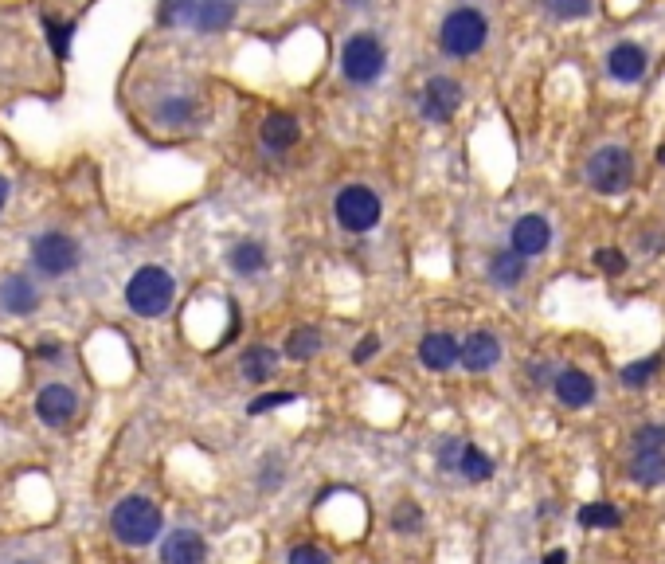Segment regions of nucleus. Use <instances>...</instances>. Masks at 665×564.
Here are the masks:
<instances>
[{"mask_svg": "<svg viewBox=\"0 0 665 564\" xmlns=\"http://www.w3.org/2000/svg\"><path fill=\"white\" fill-rule=\"evenodd\" d=\"M4 204H8V181L0 177V208H4Z\"/></svg>", "mask_w": 665, "mask_h": 564, "instance_id": "79ce46f5", "label": "nucleus"}, {"mask_svg": "<svg viewBox=\"0 0 665 564\" xmlns=\"http://www.w3.org/2000/svg\"><path fill=\"white\" fill-rule=\"evenodd\" d=\"M630 478L642 486L665 482V427H658V423L638 427L634 447H630Z\"/></svg>", "mask_w": 665, "mask_h": 564, "instance_id": "0eeeda50", "label": "nucleus"}, {"mask_svg": "<svg viewBox=\"0 0 665 564\" xmlns=\"http://www.w3.org/2000/svg\"><path fill=\"white\" fill-rule=\"evenodd\" d=\"M278 482H282V467H278V459H270V463H266V470L259 474V486H263V490H274Z\"/></svg>", "mask_w": 665, "mask_h": 564, "instance_id": "4c0bfd02", "label": "nucleus"}, {"mask_svg": "<svg viewBox=\"0 0 665 564\" xmlns=\"http://www.w3.org/2000/svg\"><path fill=\"white\" fill-rule=\"evenodd\" d=\"M646 71H650V51L642 44H634V40H622L607 51V75L622 83V87H634V83H642L646 79Z\"/></svg>", "mask_w": 665, "mask_h": 564, "instance_id": "9d476101", "label": "nucleus"}, {"mask_svg": "<svg viewBox=\"0 0 665 564\" xmlns=\"http://www.w3.org/2000/svg\"><path fill=\"white\" fill-rule=\"evenodd\" d=\"M540 564H568V549H552Z\"/></svg>", "mask_w": 665, "mask_h": 564, "instance_id": "ea45409f", "label": "nucleus"}, {"mask_svg": "<svg viewBox=\"0 0 665 564\" xmlns=\"http://www.w3.org/2000/svg\"><path fill=\"white\" fill-rule=\"evenodd\" d=\"M235 16H239V4H235V0H200V4H196V16H192V28H196L200 36H220V32H227V28L235 24Z\"/></svg>", "mask_w": 665, "mask_h": 564, "instance_id": "dca6fc26", "label": "nucleus"}, {"mask_svg": "<svg viewBox=\"0 0 665 564\" xmlns=\"http://www.w3.org/2000/svg\"><path fill=\"white\" fill-rule=\"evenodd\" d=\"M75 412H79V396H75L67 384H47V388H40V396H36V416H40L47 427L71 423Z\"/></svg>", "mask_w": 665, "mask_h": 564, "instance_id": "9b49d317", "label": "nucleus"}, {"mask_svg": "<svg viewBox=\"0 0 665 564\" xmlns=\"http://www.w3.org/2000/svg\"><path fill=\"white\" fill-rule=\"evenodd\" d=\"M662 353H654V357H642V361H634V365H626L619 373V380L626 388H642V384H650L654 376L662 373Z\"/></svg>", "mask_w": 665, "mask_h": 564, "instance_id": "bb28decb", "label": "nucleus"}, {"mask_svg": "<svg viewBox=\"0 0 665 564\" xmlns=\"http://www.w3.org/2000/svg\"><path fill=\"white\" fill-rule=\"evenodd\" d=\"M294 400H298L294 392H266V396H255V400L247 404V412H251V416H266V412L286 408V404H294Z\"/></svg>", "mask_w": 665, "mask_h": 564, "instance_id": "7c9ffc66", "label": "nucleus"}, {"mask_svg": "<svg viewBox=\"0 0 665 564\" xmlns=\"http://www.w3.org/2000/svg\"><path fill=\"white\" fill-rule=\"evenodd\" d=\"M196 118V102L188 94H169L161 106H157V122L161 126H188Z\"/></svg>", "mask_w": 665, "mask_h": 564, "instance_id": "5701e85b", "label": "nucleus"}, {"mask_svg": "<svg viewBox=\"0 0 665 564\" xmlns=\"http://www.w3.org/2000/svg\"><path fill=\"white\" fill-rule=\"evenodd\" d=\"M587 185L599 196H622L634 185V153L626 145H603L587 157Z\"/></svg>", "mask_w": 665, "mask_h": 564, "instance_id": "39448f33", "label": "nucleus"}, {"mask_svg": "<svg viewBox=\"0 0 665 564\" xmlns=\"http://www.w3.org/2000/svg\"><path fill=\"white\" fill-rule=\"evenodd\" d=\"M462 451H466V443H458V439H443V447H439V467L458 470V463H462Z\"/></svg>", "mask_w": 665, "mask_h": 564, "instance_id": "72a5a7b5", "label": "nucleus"}, {"mask_svg": "<svg viewBox=\"0 0 665 564\" xmlns=\"http://www.w3.org/2000/svg\"><path fill=\"white\" fill-rule=\"evenodd\" d=\"M173 298H177V282H173V275L165 267H141L126 282V306H130L133 314H141V318L169 314Z\"/></svg>", "mask_w": 665, "mask_h": 564, "instance_id": "20e7f679", "label": "nucleus"}, {"mask_svg": "<svg viewBox=\"0 0 665 564\" xmlns=\"http://www.w3.org/2000/svg\"><path fill=\"white\" fill-rule=\"evenodd\" d=\"M458 474L470 478V482H489L493 478V459H489L482 447H466L462 463H458Z\"/></svg>", "mask_w": 665, "mask_h": 564, "instance_id": "a878e982", "label": "nucleus"}, {"mask_svg": "<svg viewBox=\"0 0 665 564\" xmlns=\"http://www.w3.org/2000/svg\"><path fill=\"white\" fill-rule=\"evenodd\" d=\"M20 564H32V561H20Z\"/></svg>", "mask_w": 665, "mask_h": 564, "instance_id": "a18cd8bd", "label": "nucleus"}, {"mask_svg": "<svg viewBox=\"0 0 665 564\" xmlns=\"http://www.w3.org/2000/svg\"><path fill=\"white\" fill-rule=\"evenodd\" d=\"M32 267L47 279H63L79 267V243L63 232H44L32 243Z\"/></svg>", "mask_w": 665, "mask_h": 564, "instance_id": "6e6552de", "label": "nucleus"}, {"mask_svg": "<svg viewBox=\"0 0 665 564\" xmlns=\"http://www.w3.org/2000/svg\"><path fill=\"white\" fill-rule=\"evenodd\" d=\"M227 263H231V271L235 275H259L266 267V247L259 239H243V243H235L231 251H227Z\"/></svg>", "mask_w": 665, "mask_h": 564, "instance_id": "412c9836", "label": "nucleus"}, {"mask_svg": "<svg viewBox=\"0 0 665 564\" xmlns=\"http://www.w3.org/2000/svg\"><path fill=\"white\" fill-rule=\"evenodd\" d=\"M462 106V83L450 75H435L427 79V87L419 91V110L427 122H450Z\"/></svg>", "mask_w": 665, "mask_h": 564, "instance_id": "1a4fd4ad", "label": "nucleus"}, {"mask_svg": "<svg viewBox=\"0 0 665 564\" xmlns=\"http://www.w3.org/2000/svg\"><path fill=\"white\" fill-rule=\"evenodd\" d=\"M552 388H556V400L564 408H587L595 400V380L583 369H560L552 376Z\"/></svg>", "mask_w": 665, "mask_h": 564, "instance_id": "4468645a", "label": "nucleus"}, {"mask_svg": "<svg viewBox=\"0 0 665 564\" xmlns=\"http://www.w3.org/2000/svg\"><path fill=\"white\" fill-rule=\"evenodd\" d=\"M658 165H665V149H658Z\"/></svg>", "mask_w": 665, "mask_h": 564, "instance_id": "c03bdc74", "label": "nucleus"}, {"mask_svg": "<svg viewBox=\"0 0 665 564\" xmlns=\"http://www.w3.org/2000/svg\"><path fill=\"white\" fill-rule=\"evenodd\" d=\"M333 212H337V224H341L345 232L364 235V232H372V228L380 224L384 204H380V196H376L368 185H349V188H341V192H337Z\"/></svg>", "mask_w": 665, "mask_h": 564, "instance_id": "423d86ee", "label": "nucleus"}, {"mask_svg": "<svg viewBox=\"0 0 665 564\" xmlns=\"http://www.w3.org/2000/svg\"><path fill=\"white\" fill-rule=\"evenodd\" d=\"M419 361L431 369V373H446L454 361H462V345L454 333H427L419 341Z\"/></svg>", "mask_w": 665, "mask_h": 564, "instance_id": "2eb2a0df", "label": "nucleus"}, {"mask_svg": "<svg viewBox=\"0 0 665 564\" xmlns=\"http://www.w3.org/2000/svg\"><path fill=\"white\" fill-rule=\"evenodd\" d=\"M274 365H278V353H274L270 345H255V349H247V353H243V361H239L243 376H247V380H255V384L270 380Z\"/></svg>", "mask_w": 665, "mask_h": 564, "instance_id": "4be33fe9", "label": "nucleus"}, {"mask_svg": "<svg viewBox=\"0 0 665 564\" xmlns=\"http://www.w3.org/2000/svg\"><path fill=\"white\" fill-rule=\"evenodd\" d=\"M263 145L266 149H274V153H286V149H294L298 138H302V126H298V118L294 114H282V110H274V114H266L263 122Z\"/></svg>", "mask_w": 665, "mask_h": 564, "instance_id": "6ab92c4d", "label": "nucleus"}, {"mask_svg": "<svg viewBox=\"0 0 665 564\" xmlns=\"http://www.w3.org/2000/svg\"><path fill=\"white\" fill-rule=\"evenodd\" d=\"M540 8H544L552 20L572 24V20H583V16L595 12V0H540Z\"/></svg>", "mask_w": 665, "mask_h": 564, "instance_id": "393cba45", "label": "nucleus"}, {"mask_svg": "<svg viewBox=\"0 0 665 564\" xmlns=\"http://www.w3.org/2000/svg\"><path fill=\"white\" fill-rule=\"evenodd\" d=\"M36 357H40V361H59V357H63V341H55V337H44V341L36 345Z\"/></svg>", "mask_w": 665, "mask_h": 564, "instance_id": "c9c22d12", "label": "nucleus"}, {"mask_svg": "<svg viewBox=\"0 0 665 564\" xmlns=\"http://www.w3.org/2000/svg\"><path fill=\"white\" fill-rule=\"evenodd\" d=\"M345 4H353V8H364V4H368V0H345Z\"/></svg>", "mask_w": 665, "mask_h": 564, "instance_id": "37998d69", "label": "nucleus"}, {"mask_svg": "<svg viewBox=\"0 0 665 564\" xmlns=\"http://www.w3.org/2000/svg\"><path fill=\"white\" fill-rule=\"evenodd\" d=\"M489 40V20L482 8L474 4H458L454 12H446L439 24V51L446 59H470L478 55Z\"/></svg>", "mask_w": 665, "mask_h": 564, "instance_id": "f257e3e1", "label": "nucleus"}, {"mask_svg": "<svg viewBox=\"0 0 665 564\" xmlns=\"http://www.w3.org/2000/svg\"><path fill=\"white\" fill-rule=\"evenodd\" d=\"M44 28H47V44H51V51H55L59 59H67V55H71V36H75V24H59V20H51V16H47Z\"/></svg>", "mask_w": 665, "mask_h": 564, "instance_id": "c756f323", "label": "nucleus"}, {"mask_svg": "<svg viewBox=\"0 0 665 564\" xmlns=\"http://www.w3.org/2000/svg\"><path fill=\"white\" fill-rule=\"evenodd\" d=\"M642 251H646V255H658V251H665V235L662 232H646L642 235Z\"/></svg>", "mask_w": 665, "mask_h": 564, "instance_id": "58836bf2", "label": "nucleus"}, {"mask_svg": "<svg viewBox=\"0 0 665 564\" xmlns=\"http://www.w3.org/2000/svg\"><path fill=\"white\" fill-rule=\"evenodd\" d=\"M544 373H548L544 365H529V380H532V384H544V380H548Z\"/></svg>", "mask_w": 665, "mask_h": 564, "instance_id": "a19ab883", "label": "nucleus"}, {"mask_svg": "<svg viewBox=\"0 0 665 564\" xmlns=\"http://www.w3.org/2000/svg\"><path fill=\"white\" fill-rule=\"evenodd\" d=\"M0 306H4V314H16V318L32 314V310L40 306L36 282L24 279V275H8V279L0 282Z\"/></svg>", "mask_w": 665, "mask_h": 564, "instance_id": "a211bd4d", "label": "nucleus"}, {"mask_svg": "<svg viewBox=\"0 0 665 564\" xmlns=\"http://www.w3.org/2000/svg\"><path fill=\"white\" fill-rule=\"evenodd\" d=\"M388 71V47L376 32H353L341 44V75L353 87H372Z\"/></svg>", "mask_w": 665, "mask_h": 564, "instance_id": "7ed1b4c3", "label": "nucleus"}, {"mask_svg": "<svg viewBox=\"0 0 665 564\" xmlns=\"http://www.w3.org/2000/svg\"><path fill=\"white\" fill-rule=\"evenodd\" d=\"M290 564H329V553L317 549V545H298V549L290 553Z\"/></svg>", "mask_w": 665, "mask_h": 564, "instance_id": "f704fd0d", "label": "nucleus"}, {"mask_svg": "<svg viewBox=\"0 0 665 564\" xmlns=\"http://www.w3.org/2000/svg\"><path fill=\"white\" fill-rule=\"evenodd\" d=\"M595 267L607 271V275H622L626 271V255L619 247H603V251H595Z\"/></svg>", "mask_w": 665, "mask_h": 564, "instance_id": "2f4dec72", "label": "nucleus"}, {"mask_svg": "<svg viewBox=\"0 0 665 564\" xmlns=\"http://www.w3.org/2000/svg\"><path fill=\"white\" fill-rule=\"evenodd\" d=\"M548 247H552V224H548L544 216L529 212V216H521V220L513 224V251H521L525 259L544 255Z\"/></svg>", "mask_w": 665, "mask_h": 564, "instance_id": "ddd939ff", "label": "nucleus"}, {"mask_svg": "<svg viewBox=\"0 0 665 564\" xmlns=\"http://www.w3.org/2000/svg\"><path fill=\"white\" fill-rule=\"evenodd\" d=\"M419 521H423V514H419V506H411V502H399L396 514H392V525H396L399 533H411Z\"/></svg>", "mask_w": 665, "mask_h": 564, "instance_id": "473e14b6", "label": "nucleus"}, {"mask_svg": "<svg viewBox=\"0 0 665 564\" xmlns=\"http://www.w3.org/2000/svg\"><path fill=\"white\" fill-rule=\"evenodd\" d=\"M161 525H165V517H161V510H157V502L145 498V494L122 498V502L114 506V514H110L114 537H118L122 545H133V549L153 545V541L161 537Z\"/></svg>", "mask_w": 665, "mask_h": 564, "instance_id": "f03ea898", "label": "nucleus"}, {"mask_svg": "<svg viewBox=\"0 0 665 564\" xmlns=\"http://www.w3.org/2000/svg\"><path fill=\"white\" fill-rule=\"evenodd\" d=\"M525 271H529V259L521 255V251H497L493 259H489L486 275L493 286H501V290H513V286H521L525 282Z\"/></svg>", "mask_w": 665, "mask_h": 564, "instance_id": "aec40b11", "label": "nucleus"}, {"mask_svg": "<svg viewBox=\"0 0 665 564\" xmlns=\"http://www.w3.org/2000/svg\"><path fill=\"white\" fill-rule=\"evenodd\" d=\"M208 561V541L192 529H177L161 541V564H204Z\"/></svg>", "mask_w": 665, "mask_h": 564, "instance_id": "f8f14e48", "label": "nucleus"}, {"mask_svg": "<svg viewBox=\"0 0 665 564\" xmlns=\"http://www.w3.org/2000/svg\"><path fill=\"white\" fill-rule=\"evenodd\" d=\"M501 361V341L489 333V329H478V333H470L466 341H462V365L470 369V373H486Z\"/></svg>", "mask_w": 665, "mask_h": 564, "instance_id": "f3484780", "label": "nucleus"}, {"mask_svg": "<svg viewBox=\"0 0 665 564\" xmlns=\"http://www.w3.org/2000/svg\"><path fill=\"white\" fill-rule=\"evenodd\" d=\"M376 349H380V337H376V333H368V337H364V341L356 345L353 361H356V365H364V361H368V357H372Z\"/></svg>", "mask_w": 665, "mask_h": 564, "instance_id": "e433bc0d", "label": "nucleus"}, {"mask_svg": "<svg viewBox=\"0 0 665 564\" xmlns=\"http://www.w3.org/2000/svg\"><path fill=\"white\" fill-rule=\"evenodd\" d=\"M196 4L200 0H161V24H188L192 28V16H196Z\"/></svg>", "mask_w": 665, "mask_h": 564, "instance_id": "c85d7f7f", "label": "nucleus"}, {"mask_svg": "<svg viewBox=\"0 0 665 564\" xmlns=\"http://www.w3.org/2000/svg\"><path fill=\"white\" fill-rule=\"evenodd\" d=\"M579 521H583V525H599V529H615L622 521V514L611 502H591V506L579 510Z\"/></svg>", "mask_w": 665, "mask_h": 564, "instance_id": "cd10ccee", "label": "nucleus"}, {"mask_svg": "<svg viewBox=\"0 0 665 564\" xmlns=\"http://www.w3.org/2000/svg\"><path fill=\"white\" fill-rule=\"evenodd\" d=\"M317 349H321V333L313 326H298L286 337V357L290 361H310V357H317Z\"/></svg>", "mask_w": 665, "mask_h": 564, "instance_id": "b1692460", "label": "nucleus"}]
</instances>
